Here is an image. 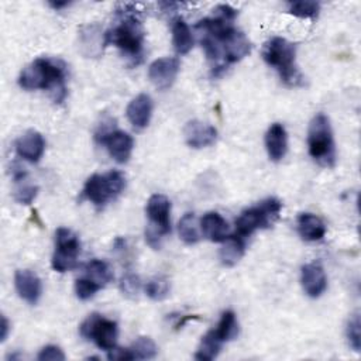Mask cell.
<instances>
[{"label":"cell","mask_w":361,"mask_h":361,"mask_svg":"<svg viewBox=\"0 0 361 361\" xmlns=\"http://www.w3.org/2000/svg\"><path fill=\"white\" fill-rule=\"evenodd\" d=\"M37 193H38V188L35 185L24 183L14 190V199L21 204H30L35 199Z\"/></svg>","instance_id":"33"},{"label":"cell","mask_w":361,"mask_h":361,"mask_svg":"<svg viewBox=\"0 0 361 361\" xmlns=\"http://www.w3.org/2000/svg\"><path fill=\"white\" fill-rule=\"evenodd\" d=\"M264 61L272 66L283 83L288 86H299L303 76L296 66V45L282 37L268 39L262 48Z\"/></svg>","instance_id":"4"},{"label":"cell","mask_w":361,"mask_h":361,"mask_svg":"<svg viewBox=\"0 0 361 361\" xmlns=\"http://www.w3.org/2000/svg\"><path fill=\"white\" fill-rule=\"evenodd\" d=\"M244 251H245L244 238L240 237L238 234H230L223 241L219 257L224 267H234L243 258Z\"/></svg>","instance_id":"21"},{"label":"cell","mask_w":361,"mask_h":361,"mask_svg":"<svg viewBox=\"0 0 361 361\" xmlns=\"http://www.w3.org/2000/svg\"><path fill=\"white\" fill-rule=\"evenodd\" d=\"M221 344H223V341L216 336L214 330L207 331L200 340L197 351L195 353V358L200 360V361L214 360L221 350Z\"/></svg>","instance_id":"24"},{"label":"cell","mask_w":361,"mask_h":361,"mask_svg":"<svg viewBox=\"0 0 361 361\" xmlns=\"http://www.w3.org/2000/svg\"><path fill=\"white\" fill-rule=\"evenodd\" d=\"M172 44L179 55H186L193 47L192 31L180 17H176L172 21Z\"/></svg>","instance_id":"22"},{"label":"cell","mask_w":361,"mask_h":361,"mask_svg":"<svg viewBox=\"0 0 361 361\" xmlns=\"http://www.w3.org/2000/svg\"><path fill=\"white\" fill-rule=\"evenodd\" d=\"M0 340L4 341L7 338V334H8V330H10V323L7 320V317L4 314H1V324H0Z\"/></svg>","instance_id":"36"},{"label":"cell","mask_w":361,"mask_h":361,"mask_svg":"<svg viewBox=\"0 0 361 361\" xmlns=\"http://www.w3.org/2000/svg\"><path fill=\"white\" fill-rule=\"evenodd\" d=\"M282 203L275 197H268L257 206L248 207L235 219V234L245 238L258 228L271 227L279 217Z\"/></svg>","instance_id":"7"},{"label":"cell","mask_w":361,"mask_h":361,"mask_svg":"<svg viewBox=\"0 0 361 361\" xmlns=\"http://www.w3.org/2000/svg\"><path fill=\"white\" fill-rule=\"evenodd\" d=\"M37 360L39 361H63L65 354L58 345H45L37 355Z\"/></svg>","instance_id":"34"},{"label":"cell","mask_w":361,"mask_h":361,"mask_svg":"<svg viewBox=\"0 0 361 361\" xmlns=\"http://www.w3.org/2000/svg\"><path fill=\"white\" fill-rule=\"evenodd\" d=\"M237 10L220 4L213 10V16L196 23L199 42L209 62H212V75L219 76L228 65L241 61L251 51V42L243 31L234 27L233 21Z\"/></svg>","instance_id":"1"},{"label":"cell","mask_w":361,"mask_h":361,"mask_svg":"<svg viewBox=\"0 0 361 361\" xmlns=\"http://www.w3.org/2000/svg\"><path fill=\"white\" fill-rule=\"evenodd\" d=\"M288 11L299 18L314 20L320 11V4L316 1H290L288 3Z\"/></svg>","instance_id":"28"},{"label":"cell","mask_w":361,"mask_h":361,"mask_svg":"<svg viewBox=\"0 0 361 361\" xmlns=\"http://www.w3.org/2000/svg\"><path fill=\"white\" fill-rule=\"evenodd\" d=\"M178 72H179V59L172 56H165V58L155 59L149 65L148 78L157 89L166 90L173 85L178 76Z\"/></svg>","instance_id":"11"},{"label":"cell","mask_w":361,"mask_h":361,"mask_svg":"<svg viewBox=\"0 0 361 361\" xmlns=\"http://www.w3.org/2000/svg\"><path fill=\"white\" fill-rule=\"evenodd\" d=\"M126 188V176L120 171H110L104 175L94 173L85 182L82 197L93 203L97 209L104 207L110 200L116 199Z\"/></svg>","instance_id":"6"},{"label":"cell","mask_w":361,"mask_h":361,"mask_svg":"<svg viewBox=\"0 0 361 361\" xmlns=\"http://www.w3.org/2000/svg\"><path fill=\"white\" fill-rule=\"evenodd\" d=\"M309 155L323 166H333L336 162V148L330 120L326 114L317 113L307 130Z\"/></svg>","instance_id":"5"},{"label":"cell","mask_w":361,"mask_h":361,"mask_svg":"<svg viewBox=\"0 0 361 361\" xmlns=\"http://www.w3.org/2000/svg\"><path fill=\"white\" fill-rule=\"evenodd\" d=\"M127 118L135 130H142L148 126L152 116V100L147 93H140L127 106Z\"/></svg>","instance_id":"17"},{"label":"cell","mask_w":361,"mask_h":361,"mask_svg":"<svg viewBox=\"0 0 361 361\" xmlns=\"http://www.w3.org/2000/svg\"><path fill=\"white\" fill-rule=\"evenodd\" d=\"M265 148L271 161H281L288 151V134L281 123H274L265 133Z\"/></svg>","instance_id":"18"},{"label":"cell","mask_w":361,"mask_h":361,"mask_svg":"<svg viewBox=\"0 0 361 361\" xmlns=\"http://www.w3.org/2000/svg\"><path fill=\"white\" fill-rule=\"evenodd\" d=\"M213 330L223 343L234 340L238 336V322H237L235 313L233 310L223 312L216 329Z\"/></svg>","instance_id":"25"},{"label":"cell","mask_w":361,"mask_h":361,"mask_svg":"<svg viewBox=\"0 0 361 361\" xmlns=\"http://www.w3.org/2000/svg\"><path fill=\"white\" fill-rule=\"evenodd\" d=\"M149 219V227L157 230L159 234L166 235L171 231V202L165 195L155 193L149 196L145 207Z\"/></svg>","instance_id":"10"},{"label":"cell","mask_w":361,"mask_h":361,"mask_svg":"<svg viewBox=\"0 0 361 361\" xmlns=\"http://www.w3.org/2000/svg\"><path fill=\"white\" fill-rule=\"evenodd\" d=\"M300 283L307 296H322L327 288V276L323 265L319 261L305 264L300 271Z\"/></svg>","instance_id":"13"},{"label":"cell","mask_w":361,"mask_h":361,"mask_svg":"<svg viewBox=\"0 0 361 361\" xmlns=\"http://www.w3.org/2000/svg\"><path fill=\"white\" fill-rule=\"evenodd\" d=\"M296 224L298 233L305 241H319L326 234V224L313 213H300Z\"/></svg>","instance_id":"20"},{"label":"cell","mask_w":361,"mask_h":361,"mask_svg":"<svg viewBox=\"0 0 361 361\" xmlns=\"http://www.w3.org/2000/svg\"><path fill=\"white\" fill-rule=\"evenodd\" d=\"M85 272H86L85 276H87L93 282H96L100 288L110 283L114 278L109 262H106L103 259H97V258H93L89 262H86Z\"/></svg>","instance_id":"23"},{"label":"cell","mask_w":361,"mask_h":361,"mask_svg":"<svg viewBox=\"0 0 361 361\" xmlns=\"http://www.w3.org/2000/svg\"><path fill=\"white\" fill-rule=\"evenodd\" d=\"M179 237L185 244L193 245L200 240L197 219L193 213H185L178 223Z\"/></svg>","instance_id":"26"},{"label":"cell","mask_w":361,"mask_h":361,"mask_svg":"<svg viewBox=\"0 0 361 361\" xmlns=\"http://www.w3.org/2000/svg\"><path fill=\"white\" fill-rule=\"evenodd\" d=\"M200 228L204 237L213 243H223L228 235V224L217 212L206 213L200 220Z\"/></svg>","instance_id":"19"},{"label":"cell","mask_w":361,"mask_h":361,"mask_svg":"<svg viewBox=\"0 0 361 361\" xmlns=\"http://www.w3.org/2000/svg\"><path fill=\"white\" fill-rule=\"evenodd\" d=\"M100 144L106 145L110 157L118 164H126L130 159L134 148L133 137L126 131H120V130L111 131L109 135H106L102 140Z\"/></svg>","instance_id":"16"},{"label":"cell","mask_w":361,"mask_h":361,"mask_svg":"<svg viewBox=\"0 0 361 361\" xmlns=\"http://www.w3.org/2000/svg\"><path fill=\"white\" fill-rule=\"evenodd\" d=\"M145 293L152 300H162L169 293V282L164 276H155L145 285Z\"/></svg>","instance_id":"29"},{"label":"cell","mask_w":361,"mask_h":361,"mask_svg":"<svg viewBox=\"0 0 361 361\" xmlns=\"http://www.w3.org/2000/svg\"><path fill=\"white\" fill-rule=\"evenodd\" d=\"M14 285L18 296L30 305H35L42 292L41 279L30 269H17L14 274Z\"/></svg>","instance_id":"14"},{"label":"cell","mask_w":361,"mask_h":361,"mask_svg":"<svg viewBox=\"0 0 361 361\" xmlns=\"http://www.w3.org/2000/svg\"><path fill=\"white\" fill-rule=\"evenodd\" d=\"M80 252V241L78 235L66 228L59 227L55 231V252L51 265L56 272L72 271L78 267V255Z\"/></svg>","instance_id":"9"},{"label":"cell","mask_w":361,"mask_h":361,"mask_svg":"<svg viewBox=\"0 0 361 361\" xmlns=\"http://www.w3.org/2000/svg\"><path fill=\"white\" fill-rule=\"evenodd\" d=\"M49 6L58 10V8H62V7H65V6H69V1H56V3H55V1H51Z\"/></svg>","instance_id":"37"},{"label":"cell","mask_w":361,"mask_h":361,"mask_svg":"<svg viewBox=\"0 0 361 361\" xmlns=\"http://www.w3.org/2000/svg\"><path fill=\"white\" fill-rule=\"evenodd\" d=\"M66 66L54 58H37L28 63L18 76V85L24 90H51L56 103L66 96Z\"/></svg>","instance_id":"2"},{"label":"cell","mask_w":361,"mask_h":361,"mask_svg":"<svg viewBox=\"0 0 361 361\" xmlns=\"http://www.w3.org/2000/svg\"><path fill=\"white\" fill-rule=\"evenodd\" d=\"M345 334H347V340H348L350 347L354 351L358 353L360 348H361V322H360V314L358 313L353 314V317L348 320Z\"/></svg>","instance_id":"30"},{"label":"cell","mask_w":361,"mask_h":361,"mask_svg":"<svg viewBox=\"0 0 361 361\" xmlns=\"http://www.w3.org/2000/svg\"><path fill=\"white\" fill-rule=\"evenodd\" d=\"M107 353H109V354H107V358H109V360H113V361H116V360H120V361L133 360V355H131V353H130L128 348H118V347H114V348L109 350Z\"/></svg>","instance_id":"35"},{"label":"cell","mask_w":361,"mask_h":361,"mask_svg":"<svg viewBox=\"0 0 361 361\" xmlns=\"http://www.w3.org/2000/svg\"><path fill=\"white\" fill-rule=\"evenodd\" d=\"M192 319H195V316H183L179 322H178V324H176V329H180V327H183V324L186 323V322H189V320H192Z\"/></svg>","instance_id":"38"},{"label":"cell","mask_w":361,"mask_h":361,"mask_svg":"<svg viewBox=\"0 0 361 361\" xmlns=\"http://www.w3.org/2000/svg\"><path fill=\"white\" fill-rule=\"evenodd\" d=\"M79 333L83 338L92 340L99 348L109 351L116 347L118 326L99 313H92L79 326Z\"/></svg>","instance_id":"8"},{"label":"cell","mask_w":361,"mask_h":361,"mask_svg":"<svg viewBox=\"0 0 361 361\" xmlns=\"http://www.w3.org/2000/svg\"><path fill=\"white\" fill-rule=\"evenodd\" d=\"M118 23L104 32L106 45L117 47L124 56L138 63L144 52V28L137 10L131 6H124L117 10Z\"/></svg>","instance_id":"3"},{"label":"cell","mask_w":361,"mask_h":361,"mask_svg":"<svg viewBox=\"0 0 361 361\" xmlns=\"http://www.w3.org/2000/svg\"><path fill=\"white\" fill-rule=\"evenodd\" d=\"M120 290L127 298H137L141 290V281L140 276L133 272H126L120 279Z\"/></svg>","instance_id":"31"},{"label":"cell","mask_w":361,"mask_h":361,"mask_svg":"<svg viewBox=\"0 0 361 361\" xmlns=\"http://www.w3.org/2000/svg\"><path fill=\"white\" fill-rule=\"evenodd\" d=\"M100 289L102 288L96 282L89 279L87 276L79 278L75 282V293H76L78 299H80V300H87L90 298H93L96 295V292Z\"/></svg>","instance_id":"32"},{"label":"cell","mask_w":361,"mask_h":361,"mask_svg":"<svg viewBox=\"0 0 361 361\" xmlns=\"http://www.w3.org/2000/svg\"><path fill=\"white\" fill-rule=\"evenodd\" d=\"M45 151V140L41 133L35 130L25 131L16 141V152L20 158L35 164L41 159Z\"/></svg>","instance_id":"15"},{"label":"cell","mask_w":361,"mask_h":361,"mask_svg":"<svg viewBox=\"0 0 361 361\" xmlns=\"http://www.w3.org/2000/svg\"><path fill=\"white\" fill-rule=\"evenodd\" d=\"M128 350L133 355V360H149L154 358L158 353L155 343L149 337H138Z\"/></svg>","instance_id":"27"},{"label":"cell","mask_w":361,"mask_h":361,"mask_svg":"<svg viewBox=\"0 0 361 361\" xmlns=\"http://www.w3.org/2000/svg\"><path fill=\"white\" fill-rule=\"evenodd\" d=\"M183 137L190 148L200 149L216 142L217 130L204 121L190 120L183 127Z\"/></svg>","instance_id":"12"}]
</instances>
